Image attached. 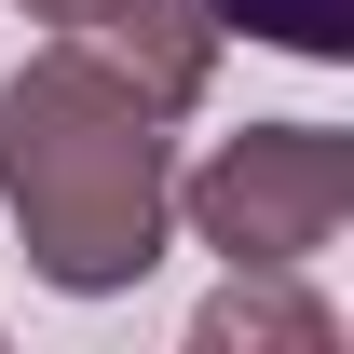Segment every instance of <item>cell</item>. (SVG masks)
Masks as SVG:
<instances>
[{
	"mask_svg": "<svg viewBox=\"0 0 354 354\" xmlns=\"http://www.w3.org/2000/svg\"><path fill=\"white\" fill-rule=\"evenodd\" d=\"M191 341H205V354H232V341H286V354H327V341H341V313H327V300H300V286H272V272H232L218 300L191 313Z\"/></svg>",
	"mask_w": 354,
	"mask_h": 354,
	"instance_id": "277c9868",
	"label": "cell"
},
{
	"mask_svg": "<svg viewBox=\"0 0 354 354\" xmlns=\"http://www.w3.org/2000/svg\"><path fill=\"white\" fill-rule=\"evenodd\" d=\"M0 205L28 232V272L68 286V300H123L136 272L164 259V218H177V150H164V109L95 68V55H28L0 82Z\"/></svg>",
	"mask_w": 354,
	"mask_h": 354,
	"instance_id": "6da1fadb",
	"label": "cell"
},
{
	"mask_svg": "<svg viewBox=\"0 0 354 354\" xmlns=\"http://www.w3.org/2000/svg\"><path fill=\"white\" fill-rule=\"evenodd\" d=\"M205 28H245L286 55H354V0H205Z\"/></svg>",
	"mask_w": 354,
	"mask_h": 354,
	"instance_id": "5b68a950",
	"label": "cell"
},
{
	"mask_svg": "<svg viewBox=\"0 0 354 354\" xmlns=\"http://www.w3.org/2000/svg\"><path fill=\"white\" fill-rule=\"evenodd\" d=\"M177 218L205 232L232 272H300V259H327L341 218H354V136H327V123H245V136H218L205 164L177 177Z\"/></svg>",
	"mask_w": 354,
	"mask_h": 354,
	"instance_id": "7a4b0ae2",
	"label": "cell"
},
{
	"mask_svg": "<svg viewBox=\"0 0 354 354\" xmlns=\"http://www.w3.org/2000/svg\"><path fill=\"white\" fill-rule=\"evenodd\" d=\"M68 55H95V68H123L150 109H191L205 95V68H218V28H205V0H28Z\"/></svg>",
	"mask_w": 354,
	"mask_h": 354,
	"instance_id": "3957f363",
	"label": "cell"
}]
</instances>
